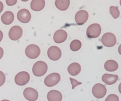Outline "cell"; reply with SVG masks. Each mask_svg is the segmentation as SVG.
<instances>
[{"instance_id": "obj_1", "label": "cell", "mask_w": 121, "mask_h": 101, "mask_svg": "<svg viewBox=\"0 0 121 101\" xmlns=\"http://www.w3.org/2000/svg\"><path fill=\"white\" fill-rule=\"evenodd\" d=\"M48 65L43 61H39L36 62L33 65L32 71L35 76L40 77L44 75L47 72Z\"/></svg>"}, {"instance_id": "obj_2", "label": "cell", "mask_w": 121, "mask_h": 101, "mask_svg": "<svg viewBox=\"0 0 121 101\" xmlns=\"http://www.w3.org/2000/svg\"><path fill=\"white\" fill-rule=\"evenodd\" d=\"M101 31L102 28L99 24L93 23L87 29L86 35L90 38H96L100 36Z\"/></svg>"}, {"instance_id": "obj_3", "label": "cell", "mask_w": 121, "mask_h": 101, "mask_svg": "<svg viewBox=\"0 0 121 101\" xmlns=\"http://www.w3.org/2000/svg\"><path fill=\"white\" fill-rule=\"evenodd\" d=\"M25 52L28 57L35 59L40 56L41 49L39 46L35 44H30L26 47Z\"/></svg>"}, {"instance_id": "obj_4", "label": "cell", "mask_w": 121, "mask_h": 101, "mask_svg": "<svg viewBox=\"0 0 121 101\" xmlns=\"http://www.w3.org/2000/svg\"><path fill=\"white\" fill-rule=\"evenodd\" d=\"M60 76L58 73H52L47 75L44 82L46 86L52 87L57 84L60 81Z\"/></svg>"}, {"instance_id": "obj_5", "label": "cell", "mask_w": 121, "mask_h": 101, "mask_svg": "<svg viewBox=\"0 0 121 101\" xmlns=\"http://www.w3.org/2000/svg\"><path fill=\"white\" fill-rule=\"evenodd\" d=\"M101 42L106 47H112L117 43V38L114 34L108 32L103 35L101 39Z\"/></svg>"}, {"instance_id": "obj_6", "label": "cell", "mask_w": 121, "mask_h": 101, "mask_svg": "<svg viewBox=\"0 0 121 101\" xmlns=\"http://www.w3.org/2000/svg\"><path fill=\"white\" fill-rule=\"evenodd\" d=\"M30 80V75L26 71H21L16 74L15 78V83L19 86L27 84Z\"/></svg>"}, {"instance_id": "obj_7", "label": "cell", "mask_w": 121, "mask_h": 101, "mask_svg": "<svg viewBox=\"0 0 121 101\" xmlns=\"http://www.w3.org/2000/svg\"><path fill=\"white\" fill-rule=\"evenodd\" d=\"M93 96L97 99L104 97L107 93V89L105 86L101 83L95 84L92 88V90Z\"/></svg>"}, {"instance_id": "obj_8", "label": "cell", "mask_w": 121, "mask_h": 101, "mask_svg": "<svg viewBox=\"0 0 121 101\" xmlns=\"http://www.w3.org/2000/svg\"><path fill=\"white\" fill-rule=\"evenodd\" d=\"M47 54L48 58L52 61H56L60 59L61 56L60 48L56 46H52L48 48Z\"/></svg>"}, {"instance_id": "obj_9", "label": "cell", "mask_w": 121, "mask_h": 101, "mask_svg": "<svg viewBox=\"0 0 121 101\" xmlns=\"http://www.w3.org/2000/svg\"><path fill=\"white\" fill-rule=\"evenodd\" d=\"M23 31L22 28L19 26H14L10 29L9 32V38L13 41H17L22 36Z\"/></svg>"}, {"instance_id": "obj_10", "label": "cell", "mask_w": 121, "mask_h": 101, "mask_svg": "<svg viewBox=\"0 0 121 101\" xmlns=\"http://www.w3.org/2000/svg\"><path fill=\"white\" fill-rule=\"evenodd\" d=\"M17 17L19 22L23 23H27L30 22L31 14L30 11L23 9L20 10L17 14Z\"/></svg>"}, {"instance_id": "obj_11", "label": "cell", "mask_w": 121, "mask_h": 101, "mask_svg": "<svg viewBox=\"0 0 121 101\" xmlns=\"http://www.w3.org/2000/svg\"><path fill=\"white\" fill-rule=\"evenodd\" d=\"M24 97L29 101H36L38 98V93L32 88H27L23 91Z\"/></svg>"}, {"instance_id": "obj_12", "label": "cell", "mask_w": 121, "mask_h": 101, "mask_svg": "<svg viewBox=\"0 0 121 101\" xmlns=\"http://www.w3.org/2000/svg\"><path fill=\"white\" fill-rule=\"evenodd\" d=\"M89 18V13L85 10H80L78 11L75 15L76 23L79 25L84 24L87 21Z\"/></svg>"}, {"instance_id": "obj_13", "label": "cell", "mask_w": 121, "mask_h": 101, "mask_svg": "<svg viewBox=\"0 0 121 101\" xmlns=\"http://www.w3.org/2000/svg\"><path fill=\"white\" fill-rule=\"evenodd\" d=\"M68 34L66 31L63 29H59L54 33L53 39L56 43H62L66 40Z\"/></svg>"}, {"instance_id": "obj_14", "label": "cell", "mask_w": 121, "mask_h": 101, "mask_svg": "<svg viewBox=\"0 0 121 101\" xmlns=\"http://www.w3.org/2000/svg\"><path fill=\"white\" fill-rule=\"evenodd\" d=\"M118 79V76L117 75L104 74L102 77V80L107 85H112L115 84Z\"/></svg>"}, {"instance_id": "obj_15", "label": "cell", "mask_w": 121, "mask_h": 101, "mask_svg": "<svg viewBox=\"0 0 121 101\" xmlns=\"http://www.w3.org/2000/svg\"><path fill=\"white\" fill-rule=\"evenodd\" d=\"M47 99L48 101H61L62 94L56 90H51L47 94Z\"/></svg>"}, {"instance_id": "obj_16", "label": "cell", "mask_w": 121, "mask_h": 101, "mask_svg": "<svg viewBox=\"0 0 121 101\" xmlns=\"http://www.w3.org/2000/svg\"><path fill=\"white\" fill-rule=\"evenodd\" d=\"M14 18V14L12 12L7 11L1 15V21L5 25H10L13 22Z\"/></svg>"}, {"instance_id": "obj_17", "label": "cell", "mask_w": 121, "mask_h": 101, "mask_svg": "<svg viewBox=\"0 0 121 101\" xmlns=\"http://www.w3.org/2000/svg\"><path fill=\"white\" fill-rule=\"evenodd\" d=\"M45 6V1L42 0H32L30 3V7L32 10L40 11L43 10Z\"/></svg>"}, {"instance_id": "obj_18", "label": "cell", "mask_w": 121, "mask_h": 101, "mask_svg": "<svg viewBox=\"0 0 121 101\" xmlns=\"http://www.w3.org/2000/svg\"><path fill=\"white\" fill-rule=\"evenodd\" d=\"M81 71V66L80 64L77 62H73L70 64L68 68L69 73L72 76L78 75Z\"/></svg>"}, {"instance_id": "obj_19", "label": "cell", "mask_w": 121, "mask_h": 101, "mask_svg": "<svg viewBox=\"0 0 121 101\" xmlns=\"http://www.w3.org/2000/svg\"><path fill=\"white\" fill-rule=\"evenodd\" d=\"M104 67L106 71L109 72H114L118 69V64L116 61L109 60L106 61L105 62Z\"/></svg>"}, {"instance_id": "obj_20", "label": "cell", "mask_w": 121, "mask_h": 101, "mask_svg": "<svg viewBox=\"0 0 121 101\" xmlns=\"http://www.w3.org/2000/svg\"><path fill=\"white\" fill-rule=\"evenodd\" d=\"M70 5V0H56L55 1V5L56 7L61 11L66 10L69 7Z\"/></svg>"}, {"instance_id": "obj_21", "label": "cell", "mask_w": 121, "mask_h": 101, "mask_svg": "<svg viewBox=\"0 0 121 101\" xmlns=\"http://www.w3.org/2000/svg\"><path fill=\"white\" fill-rule=\"evenodd\" d=\"M82 47L81 42L78 40H74L70 44V48L73 51H78Z\"/></svg>"}, {"instance_id": "obj_22", "label": "cell", "mask_w": 121, "mask_h": 101, "mask_svg": "<svg viewBox=\"0 0 121 101\" xmlns=\"http://www.w3.org/2000/svg\"><path fill=\"white\" fill-rule=\"evenodd\" d=\"M109 12L114 19H117L120 16L119 10L117 7L111 6L109 8Z\"/></svg>"}, {"instance_id": "obj_23", "label": "cell", "mask_w": 121, "mask_h": 101, "mask_svg": "<svg viewBox=\"0 0 121 101\" xmlns=\"http://www.w3.org/2000/svg\"><path fill=\"white\" fill-rule=\"evenodd\" d=\"M105 101H119L118 97L115 94H110L106 98Z\"/></svg>"}, {"instance_id": "obj_24", "label": "cell", "mask_w": 121, "mask_h": 101, "mask_svg": "<svg viewBox=\"0 0 121 101\" xmlns=\"http://www.w3.org/2000/svg\"><path fill=\"white\" fill-rule=\"evenodd\" d=\"M69 79H70V81L71 82V83L72 84V89H74L75 88H76V87L78 85H79L80 84H82V83H81V82H79L78 81H77V80H76L75 79H73V78H69Z\"/></svg>"}, {"instance_id": "obj_25", "label": "cell", "mask_w": 121, "mask_h": 101, "mask_svg": "<svg viewBox=\"0 0 121 101\" xmlns=\"http://www.w3.org/2000/svg\"><path fill=\"white\" fill-rule=\"evenodd\" d=\"M6 77L4 73L0 71V87L2 86L5 83Z\"/></svg>"}, {"instance_id": "obj_26", "label": "cell", "mask_w": 121, "mask_h": 101, "mask_svg": "<svg viewBox=\"0 0 121 101\" xmlns=\"http://www.w3.org/2000/svg\"><path fill=\"white\" fill-rule=\"evenodd\" d=\"M6 2L8 6H11L16 4L17 3V0H6Z\"/></svg>"}, {"instance_id": "obj_27", "label": "cell", "mask_w": 121, "mask_h": 101, "mask_svg": "<svg viewBox=\"0 0 121 101\" xmlns=\"http://www.w3.org/2000/svg\"><path fill=\"white\" fill-rule=\"evenodd\" d=\"M4 54V51L2 48L0 47V59H1L3 56Z\"/></svg>"}, {"instance_id": "obj_28", "label": "cell", "mask_w": 121, "mask_h": 101, "mask_svg": "<svg viewBox=\"0 0 121 101\" xmlns=\"http://www.w3.org/2000/svg\"><path fill=\"white\" fill-rule=\"evenodd\" d=\"M4 8V6L3 4V3L0 1V13L2 11Z\"/></svg>"}, {"instance_id": "obj_29", "label": "cell", "mask_w": 121, "mask_h": 101, "mask_svg": "<svg viewBox=\"0 0 121 101\" xmlns=\"http://www.w3.org/2000/svg\"><path fill=\"white\" fill-rule=\"evenodd\" d=\"M3 37V34L2 32L0 30V42L2 41Z\"/></svg>"}, {"instance_id": "obj_30", "label": "cell", "mask_w": 121, "mask_h": 101, "mask_svg": "<svg viewBox=\"0 0 121 101\" xmlns=\"http://www.w3.org/2000/svg\"><path fill=\"white\" fill-rule=\"evenodd\" d=\"M10 101L9 100H6V99H4V100H2L1 101Z\"/></svg>"}, {"instance_id": "obj_31", "label": "cell", "mask_w": 121, "mask_h": 101, "mask_svg": "<svg viewBox=\"0 0 121 101\" xmlns=\"http://www.w3.org/2000/svg\"></svg>"}]
</instances>
